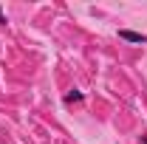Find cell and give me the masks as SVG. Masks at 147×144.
<instances>
[{"label":"cell","mask_w":147,"mask_h":144,"mask_svg":"<svg viewBox=\"0 0 147 144\" xmlns=\"http://www.w3.org/2000/svg\"><path fill=\"white\" fill-rule=\"evenodd\" d=\"M6 26V14H3V6H0V28Z\"/></svg>","instance_id":"3"},{"label":"cell","mask_w":147,"mask_h":144,"mask_svg":"<svg viewBox=\"0 0 147 144\" xmlns=\"http://www.w3.org/2000/svg\"><path fill=\"white\" fill-rule=\"evenodd\" d=\"M142 144H147V136H142Z\"/></svg>","instance_id":"4"},{"label":"cell","mask_w":147,"mask_h":144,"mask_svg":"<svg viewBox=\"0 0 147 144\" xmlns=\"http://www.w3.org/2000/svg\"><path fill=\"white\" fill-rule=\"evenodd\" d=\"M119 37L127 40V42H136V45H144V42H147V34H142V31H130V28H119Z\"/></svg>","instance_id":"1"},{"label":"cell","mask_w":147,"mask_h":144,"mask_svg":"<svg viewBox=\"0 0 147 144\" xmlns=\"http://www.w3.org/2000/svg\"><path fill=\"white\" fill-rule=\"evenodd\" d=\"M85 99V93H79V90H71V93H65V102L71 105V102H82Z\"/></svg>","instance_id":"2"}]
</instances>
